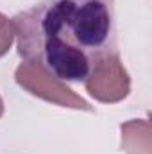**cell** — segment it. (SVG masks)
<instances>
[{
    "mask_svg": "<svg viewBox=\"0 0 152 154\" xmlns=\"http://www.w3.org/2000/svg\"><path fill=\"white\" fill-rule=\"evenodd\" d=\"M11 22L18 54L59 81H84L118 54L114 0H41Z\"/></svg>",
    "mask_w": 152,
    "mask_h": 154,
    "instance_id": "obj_1",
    "label": "cell"
},
{
    "mask_svg": "<svg viewBox=\"0 0 152 154\" xmlns=\"http://www.w3.org/2000/svg\"><path fill=\"white\" fill-rule=\"evenodd\" d=\"M14 79L25 91H29L31 95H36L47 102H52L63 108H70V109L93 111V108L81 95H77L72 88H68L65 81H59L57 77L47 74L45 70H41L27 61L16 68Z\"/></svg>",
    "mask_w": 152,
    "mask_h": 154,
    "instance_id": "obj_2",
    "label": "cell"
},
{
    "mask_svg": "<svg viewBox=\"0 0 152 154\" xmlns=\"http://www.w3.org/2000/svg\"><path fill=\"white\" fill-rule=\"evenodd\" d=\"M84 86L95 100L114 104L129 95L131 79L120 61V56L111 54L93 66L90 75L84 79Z\"/></svg>",
    "mask_w": 152,
    "mask_h": 154,
    "instance_id": "obj_3",
    "label": "cell"
},
{
    "mask_svg": "<svg viewBox=\"0 0 152 154\" xmlns=\"http://www.w3.org/2000/svg\"><path fill=\"white\" fill-rule=\"evenodd\" d=\"M122 151L127 154H150V122L149 120H129L122 124Z\"/></svg>",
    "mask_w": 152,
    "mask_h": 154,
    "instance_id": "obj_4",
    "label": "cell"
},
{
    "mask_svg": "<svg viewBox=\"0 0 152 154\" xmlns=\"http://www.w3.org/2000/svg\"><path fill=\"white\" fill-rule=\"evenodd\" d=\"M13 39H14L13 22L0 13V57L9 52V48L13 45Z\"/></svg>",
    "mask_w": 152,
    "mask_h": 154,
    "instance_id": "obj_5",
    "label": "cell"
},
{
    "mask_svg": "<svg viewBox=\"0 0 152 154\" xmlns=\"http://www.w3.org/2000/svg\"><path fill=\"white\" fill-rule=\"evenodd\" d=\"M4 113V102H2V97H0V116Z\"/></svg>",
    "mask_w": 152,
    "mask_h": 154,
    "instance_id": "obj_6",
    "label": "cell"
}]
</instances>
